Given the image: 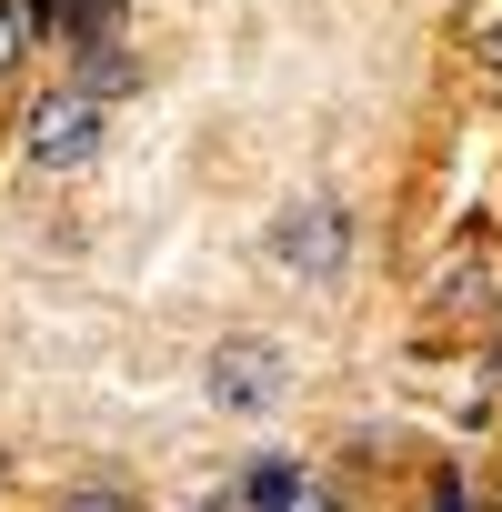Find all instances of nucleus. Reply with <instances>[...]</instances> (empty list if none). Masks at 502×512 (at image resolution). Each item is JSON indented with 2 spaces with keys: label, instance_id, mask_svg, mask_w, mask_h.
Listing matches in <instances>:
<instances>
[{
  "label": "nucleus",
  "instance_id": "obj_1",
  "mask_svg": "<svg viewBox=\"0 0 502 512\" xmlns=\"http://www.w3.org/2000/svg\"><path fill=\"white\" fill-rule=\"evenodd\" d=\"M101 131H111V111L71 81V91H41L31 101V121H21V151L41 161V171H81L91 151H101Z\"/></svg>",
  "mask_w": 502,
  "mask_h": 512
},
{
  "label": "nucleus",
  "instance_id": "obj_2",
  "mask_svg": "<svg viewBox=\"0 0 502 512\" xmlns=\"http://www.w3.org/2000/svg\"><path fill=\"white\" fill-rule=\"evenodd\" d=\"M272 251H282V262L302 272V282H332L342 262H352V221H342V201H292L282 221H272Z\"/></svg>",
  "mask_w": 502,
  "mask_h": 512
},
{
  "label": "nucleus",
  "instance_id": "obj_3",
  "mask_svg": "<svg viewBox=\"0 0 502 512\" xmlns=\"http://www.w3.org/2000/svg\"><path fill=\"white\" fill-rule=\"evenodd\" d=\"M282 342H262V332H231L221 352H211V402L221 412H272L282 402Z\"/></svg>",
  "mask_w": 502,
  "mask_h": 512
},
{
  "label": "nucleus",
  "instance_id": "obj_4",
  "mask_svg": "<svg viewBox=\"0 0 502 512\" xmlns=\"http://www.w3.org/2000/svg\"><path fill=\"white\" fill-rule=\"evenodd\" d=\"M131 81H141V71H131L121 51H101V41H81V91H91V101H121Z\"/></svg>",
  "mask_w": 502,
  "mask_h": 512
},
{
  "label": "nucleus",
  "instance_id": "obj_5",
  "mask_svg": "<svg viewBox=\"0 0 502 512\" xmlns=\"http://www.w3.org/2000/svg\"><path fill=\"white\" fill-rule=\"evenodd\" d=\"M292 492H302V482H292V462H251V472H241V502H251V512H282Z\"/></svg>",
  "mask_w": 502,
  "mask_h": 512
},
{
  "label": "nucleus",
  "instance_id": "obj_6",
  "mask_svg": "<svg viewBox=\"0 0 502 512\" xmlns=\"http://www.w3.org/2000/svg\"><path fill=\"white\" fill-rule=\"evenodd\" d=\"M51 512H131V492H111V482H81V492H61Z\"/></svg>",
  "mask_w": 502,
  "mask_h": 512
},
{
  "label": "nucleus",
  "instance_id": "obj_7",
  "mask_svg": "<svg viewBox=\"0 0 502 512\" xmlns=\"http://www.w3.org/2000/svg\"><path fill=\"white\" fill-rule=\"evenodd\" d=\"M101 11H111V0H61V31H81V41H101Z\"/></svg>",
  "mask_w": 502,
  "mask_h": 512
},
{
  "label": "nucleus",
  "instance_id": "obj_8",
  "mask_svg": "<svg viewBox=\"0 0 502 512\" xmlns=\"http://www.w3.org/2000/svg\"><path fill=\"white\" fill-rule=\"evenodd\" d=\"M21 41H31V31H21V11H11V0H0V71L21 61Z\"/></svg>",
  "mask_w": 502,
  "mask_h": 512
},
{
  "label": "nucleus",
  "instance_id": "obj_9",
  "mask_svg": "<svg viewBox=\"0 0 502 512\" xmlns=\"http://www.w3.org/2000/svg\"><path fill=\"white\" fill-rule=\"evenodd\" d=\"M282 512H342V502H332V492H312V482H302V492H292V502H282Z\"/></svg>",
  "mask_w": 502,
  "mask_h": 512
},
{
  "label": "nucleus",
  "instance_id": "obj_10",
  "mask_svg": "<svg viewBox=\"0 0 502 512\" xmlns=\"http://www.w3.org/2000/svg\"><path fill=\"white\" fill-rule=\"evenodd\" d=\"M482 61H492V81H502V21H492V31H482Z\"/></svg>",
  "mask_w": 502,
  "mask_h": 512
}]
</instances>
